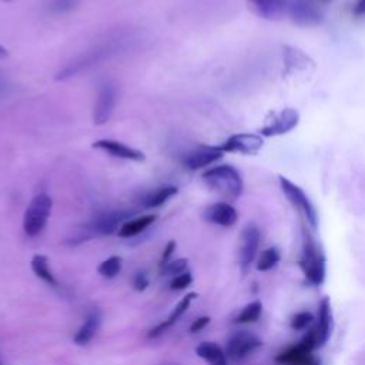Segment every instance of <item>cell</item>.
<instances>
[{
	"label": "cell",
	"instance_id": "6da1fadb",
	"mask_svg": "<svg viewBox=\"0 0 365 365\" xmlns=\"http://www.w3.org/2000/svg\"><path fill=\"white\" fill-rule=\"evenodd\" d=\"M206 186L227 200H237L245 192V181L240 171L230 164H218L204 171Z\"/></svg>",
	"mask_w": 365,
	"mask_h": 365
},
{
	"label": "cell",
	"instance_id": "7a4b0ae2",
	"mask_svg": "<svg viewBox=\"0 0 365 365\" xmlns=\"http://www.w3.org/2000/svg\"><path fill=\"white\" fill-rule=\"evenodd\" d=\"M299 267L311 284H323L326 278V257L307 230L302 231V256Z\"/></svg>",
	"mask_w": 365,
	"mask_h": 365
},
{
	"label": "cell",
	"instance_id": "3957f363",
	"mask_svg": "<svg viewBox=\"0 0 365 365\" xmlns=\"http://www.w3.org/2000/svg\"><path fill=\"white\" fill-rule=\"evenodd\" d=\"M280 181V189L283 192V194L285 196V199L290 202V204L304 217L307 221V224L316 230L318 227V213L317 209L314 207V204L311 203V200L309 199V196L306 194L299 186H297L295 182H292L291 180H288L284 175H280L278 178Z\"/></svg>",
	"mask_w": 365,
	"mask_h": 365
},
{
	"label": "cell",
	"instance_id": "277c9868",
	"mask_svg": "<svg viewBox=\"0 0 365 365\" xmlns=\"http://www.w3.org/2000/svg\"><path fill=\"white\" fill-rule=\"evenodd\" d=\"M51 207L53 200L46 193L37 194L30 202L23 217V230L27 237H36L44 230L51 214Z\"/></svg>",
	"mask_w": 365,
	"mask_h": 365
},
{
	"label": "cell",
	"instance_id": "5b68a950",
	"mask_svg": "<svg viewBox=\"0 0 365 365\" xmlns=\"http://www.w3.org/2000/svg\"><path fill=\"white\" fill-rule=\"evenodd\" d=\"M283 57H284V76L288 79L307 80L316 70L314 60L297 47L284 46Z\"/></svg>",
	"mask_w": 365,
	"mask_h": 365
},
{
	"label": "cell",
	"instance_id": "8992f818",
	"mask_svg": "<svg viewBox=\"0 0 365 365\" xmlns=\"http://www.w3.org/2000/svg\"><path fill=\"white\" fill-rule=\"evenodd\" d=\"M299 123V113L295 109H283L278 113H274L267 123L260 129L261 137H276L283 136L294 130Z\"/></svg>",
	"mask_w": 365,
	"mask_h": 365
},
{
	"label": "cell",
	"instance_id": "52a82bcc",
	"mask_svg": "<svg viewBox=\"0 0 365 365\" xmlns=\"http://www.w3.org/2000/svg\"><path fill=\"white\" fill-rule=\"evenodd\" d=\"M117 100V90L116 86L110 82H104L97 93L94 111H93V121L96 126H103L110 120Z\"/></svg>",
	"mask_w": 365,
	"mask_h": 365
},
{
	"label": "cell",
	"instance_id": "ba28073f",
	"mask_svg": "<svg viewBox=\"0 0 365 365\" xmlns=\"http://www.w3.org/2000/svg\"><path fill=\"white\" fill-rule=\"evenodd\" d=\"M261 345L263 342L257 335L247 331H238L230 337L224 354L225 357L237 361L246 358L249 354H252Z\"/></svg>",
	"mask_w": 365,
	"mask_h": 365
},
{
	"label": "cell",
	"instance_id": "9c48e42d",
	"mask_svg": "<svg viewBox=\"0 0 365 365\" xmlns=\"http://www.w3.org/2000/svg\"><path fill=\"white\" fill-rule=\"evenodd\" d=\"M264 146V140L256 133H238L228 137L218 149L221 153H240V154H256Z\"/></svg>",
	"mask_w": 365,
	"mask_h": 365
},
{
	"label": "cell",
	"instance_id": "30bf717a",
	"mask_svg": "<svg viewBox=\"0 0 365 365\" xmlns=\"http://www.w3.org/2000/svg\"><path fill=\"white\" fill-rule=\"evenodd\" d=\"M260 246V230L254 224H249L241 233L240 246V267L241 271L247 274L252 263L254 261Z\"/></svg>",
	"mask_w": 365,
	"mask_h": 365
},
{
	"label": "cell",
	"instance_id": "8fae6325",
	"mask_svg": "<svg viewBox=\"0 0 365 365\" xmlns=\"http://www.w3.org/2000/svg\"><path fill=\"white\" fill-rule=\"evenodd\" d=\"M287 15L298 26H317L323 22L321 12L307 0H288Z\"/></svg>",
	"mask_w": 365,
	"mask_h": 365
},
{
	"label": "cell",
	"instance_id": "7c38bea8",
	"mask_svg": "<svg viewBox=\"0 0 365 365\" xmlns=\"http://www.w3.org/2000/svg\"><path fill=\"white\" fill-rule=\"evenodd\" d=\"M221 157L223 153L218 149V146H199L182 156L181 163L186 168L196 171L214 164Z\"/></svg>",
	"mask_w": 365,
	"mask_h": 365
},
{
	"label": "cell",
	"instance_id": "4fadbf2b",
	"mask_svg": "<svg viewBox=\"0 0 365 365\" xmlns=\"http://www.w3.org/2000/svg\"><path fill=\"white\" fill-rule=\"evenodd\" d=\"M93 147L107 153L111 157L121 159V160H130L136 163H142L146 160V154L142 150H137L135 147H130L125 143L113 139H100L93 143Z\"/></svg>",
	"mask_w": 365,
	"mask_h": 365
},
{
	"label": "cell",
	"instance_id": "5bb4252c",
	"mask_svg": "<svg viewBox=\"0 0 365 365\" xmlns=\"http://www.w3.org/2000/svg\"><path fill=\"white\" fill-rule=\"evenodd\" d=\"M203 220H206L207 223L216 224V225L231 227L237 223L238 214H237V210L230 203L218 202V203L209 206L203 211Z\"/></svg>",
	"mask_w": 365,
	"mask_h": 365
},
{
	"label": "cell",
	"instance_id": "9a60e30c",
	"mask_svg": "<svg viewBox=\"0 0 365 365\" xmlns=\"http://www.w3.org/2000/svg\"><path fill=\"white\" fill-rule=\"evenodd\" d=\"M252 11L266 20H280L287 15L288 0H249Z\"/></svg>",
	"mask_w": 365,
	"mask_h": 365
},
{
	"label": "cell",
	"instance_id": "2e32d148",
	"mask_svg": "<svg viewBox=\"0 0 365 365\" xmlns=\"http://www.w3.org/2000/svg\"><path fill=\"white\" fill-rule=\"evenodd\" d=\"M333 330V313H331V302L328 297H324L318 306V318H317V327L314 330L316 333V341L317 347L326 345L331 335Z\"/></svg>",
	"mask_w": 365,
	"mask_h": 365
},
{
	"label": "cell",
	"instance_id": "e0dca14e",
	"mask_svg": "<svg viewBox=\"0 0 365 365\" xmlns=\"http://www.w3.org/2000/svg\"><path fill=\"white\" fill-rule=\"evenodd\" d=\"M196 298H197V294H196V292H190V294H187L186 297H182V299L177 304L175 309H174V310H173V313L170 314V317H168L164 323H161L160 326L154 327V328L149 333V337H150V338L159 337V335H160V334H163L168 327L174 326V324L178 321V318L189 310L192 301H193V299H196Z\"/></svg>",
	"mask_w": 365,
	"mask_h": 365
},
{
	"label": "cell",
	"instance_id": "ac0fdd59",
	"mask_svg": "<svg viewBox=\"0 0 365 365\" xmlns=\"http://www.w3.org/2000/svg\"><path fill=\"white\" fill-rule=\"evenodd\" d=\"M100 324H101L100 314L97 311L90 313L86 317L83 326L78 330V333H76V335L73 338L75 344L76 345H86V344H89L94 338V335L97 334V331L100 328Z\"/></svg>",
	"mask_w": 365,
	"mask_h": 365
},
{
	"label": "cell",
	"instance_id": "d6986e66",
	"mask_svg": "<svg viewBox=\"0 0 365 365\" xmlns=\"http://www.w3.org/2000/svg\"><path fill=\"white\" fill-rule=\"evenodd\" d=\"M156 218H157V216H154V214H147V216H142V217H136V218H129V220H126L123 224L120 225L118 235L123 237V238H130V237L139 235L146 228H149L156 221Z\"/></svg>",
	"mask_w": 365,
	"mask_h": 365
},
{
	"label": "cell",
	"instance_id": "ffe728a7",
	"mask_svg": "<svg viewBox=\"0 0 365 365\" xmlns=\"http://www.w3.org/2000/svg\"><path fill=\"white\" fill-rule=\"evenodd\" d=\"M178 189L173 185H164L153 192H150L144 199H143V206L146 209H157L163 204H166L170 199H173L177 194Z\"/></svg>",
	"mask_w": 365,
	"mask_h": 365
},
{
	"label": "cell",
	"instance_id": "44dd1931",
	"mask_svg": "<svg viewBox=\"0 0 365 365\" xmlns=\"http://www.w3.org/2000/svg\"><path fill=\"white\" fill-rule=\"evenodd\" d=\"M196 354L209 362V365H227L224 351L214 342H202L196 348Z\"/></svg>",
	"mask_w": 365,
	"mask_h": 365
},
{
	"label": "cell",
	"instance_id": "7402d4cb",
	"mask_svg": "<svg viewBox=\"0 0 365 365\" xmlns=\"http://www.w3.org/2000/svg\"><path fill=\"white\" fill-rule=\"evenodd\" d=\"M32 270L36 274V277H39L40 280H43L44 283L50 284V285H56L57 281L50 270L49 266V259L43 254H36L32 259Z\"/></svg>",
	"mask_w": 365,
	"mask_h": 365
},
{
	"label": "cell",
	"instance_id": "603a6c76",
	"mask_svg": "<svg viewBox=\"0 0 365 365\" xmlns=\"http://www.w3.org/2000/svg\"><path fill=\"white\" fill-rule=\"evenodd\" d=\"M261 311H263V306L260 301H253L250 304H247V306L242 309V311L235 318V323L237 324H247V323H254L260 318L261 316Z\"/></svg>",
	"mask_w": 365,
	"mask_h": 365
},
{
	"label": "cell",
	"instance_id": "cb8c5ba5",
	"mask_svg": "<svg viewBox=\"0 0 365 365\" xmlns=\"http://www.w3.org/2000/svg\"><path fill=\"white\" fill-rule=\"evenodd\" d=\"M121 264H123V260L118 256H111L107 260H104L99 267L97 271L101 277L104 278H114L120 270H121Z\"/></svg>",
	"mask_w": 365,
	"mask_h": 365
},
{
	"label": "cell",
	"instance_id": "d4e9b609",
	"mask_svg": "<svg viewBox=\"0 0 365 365\" xmlns=\"http://www.w3.org/2000/svg\"><path fill=\"white\" fill-rule=\"evenodd\" d=\"M280 261V253L276 247H270V249H266L260 259H259V263H257V270L259 271H268L271 268H274Z\"/></svg>",
	"mask_w": 365,
	"mask_h": 365
},
{
	"label": "cell",
	"instance_id": "484cf974",
	"mask_svg": "<svg viewBox=\"0 0 365 365\" xmlns=\"http://www.w3.org/2000/svg\"><path fill=\"white\" fill-rule=\"evenodd\" d=\"M186 268H187V260L180 259V260L168 261V263L163 264V274L164 276H178L181 273H185Z\"/></svg>",
	"mask_w": 365,
	"mask_h": 365
},
{
	"label": "cell",
	"instance_id": "4316f807",
	"mask_svg": "<svg viewBox=\"0 0 365 365\" xmlns=\"http://www.w3.org/2000/svg\"><path fill=\"white\" fill-rule=\"evenodd\" d=\"M192 281H193L192 274L187 273V271H185V273H181V274L175 276V277L170 281V288L174 290V291L185 290V288H187V287L192 284Z\"/></svg>",
	"mask_w": 365,
	"mask_h": 365
},
{
	"label": "cell",
	"instance_id": "83f0119b",
	"mask_svg": "<svg viewBox=\"0 0 365 365\" xmlns=\"http://www.w3.org/2000/svg\"><path fill=\"white\" fill-rule=\"evenodd\" d=\"M313 321H314L313 314H310V313H299V314L294 316V318L291 320V328L295 330V331H299V330L307 328Z\"/></svg>",
	"mask_w": 365,
	"mask_h": 365
},
{
	"label": "cell",
	"instance_id": "f1b7e54d",
	"mask_svg": "<svg viewBox=\"0 0 365 365\" xmlns=\"http://www.w3.org/2000/svg\"><path fill=\"white\" fill-rule=\"evenodd\" d=\"M76 5V0H51L50 2V11L54 13L66 12L72 9Z\"/></svg>",
	"mask_w": 365,
	"mask_h": 365
},
{
	"label": "cell",
	"instance_id": "f546056e",
	"mask_svg": "<svg viewBox=\"0 0 365 365\" xmlns=\"http://www.w3.org/2000/svg\"><path fill=\"white\" fill-rule=\"evenodd\" d=\"M149 287V278L147 274L143 271H139L133 277V288L137 291H144Z\"/></svg>",
	"mask_w": 365,
	"mask_h": 365
},
{
	"label": "cell",
	"instance_id": "4dcf8cb0",
	"mask_svg": "<svg viewBox=\"0 0 365 365\" xmlns=\"http://www.w3.org/2000/svg\"><path fill=\"white\" fill-rule=\"evenodd\" d=\"M210 324V317H200V318H197L193 324H192V327H190V331L194 334V333H199V331H202L206 326H209Z\"/></svg>",
	"mask_w": 365,
	"mask_h": 365
},
{
	"label": "cell",
	"instance_id": "1f68e13d",
	"mask_svg": "<svg viewBox=\"0 0 365 365\" xmlns=\"http://www.w3.org/2000/svg\"><path fill=\"white\" fill-rule=\"evenodd\" d=\"M174 249H175V241H168L166 249H164V253H163V259H161L163 264L170 261V259H171V256L174 253Z\"/></svg>",
	"mask_w": 365,
	"mask_h": 365
},
{
	"label": "cell",
	"instance_id": "d6a6232c",
	"mask_svg": "<svg viewBox=\"0 0 365 365\" xmlns=\"http://www.w3.org/2000/svg\"><path fill=\"white\" fill-rule=\"evenodd\" d=\"M365 12V0H355V5H354V15L358 18H362Z\"/></svg>",
	"mask_w": 365,
	"mask_h": 365
},
{
	"label": "cell",
	"instance_id": "836d02e7",
	"mask_svg": "<svg viewBox=\"0 0 365 365\" xmlns=\"http://www.w3.org/2000/svg\"><path fill=\"white\" fill-rule=\"evenodd\" d=\"M8 89H9V85H8L6 79L4 76H0V96H4L5 93H8Z\"/></svg>",
	"mask_w": 365,
	"mask_h": 365
},
{
	"label": "cell",
	"instance_id": "e575fe53",
	"mask_svg": "<svg viewBox=\"0 0 365 365\" xmlns=\"http://www.w3.org/2000/svg\"><path fill=\"white\" fill-rule=\"evenodd\" d=\"M8 56H9L8 49H5L4 46H0V58H5V57H8Z\"/></svg>",
	"mask_w": 365,
	"mask_h": 365
},
{
	"label": "cell",
	"instance_id": "d590c367",
	"mask_svg": "<svg viewBox=\"0 0 365 365\" xmlns=\"http://www.w3.org/2000/svg\"><path fill=\"white\" fill-rule=\"evenodd\" d=\"M2 2H5V4H12V2H15V0H2Z\"/></svg>",
	"mask_w": 365,
	"mask_h": 365
},
{
	"label": "cell",
	"instance_id": "8d00e7d4",
	"mask_svg": "<svg viewBox=\"0 0 365 365\" xmlns=\"http://www.w3.org/2000/svg\"><path fill=\"white\" fill-rule=\"evenodd\" d=\"M326 2H330V0H326Z\"/></svg>",
	"mask_w": 365,
	"mask_h": 365
},
{
	"label": "cell",
	"instance_id": "74e56055",
	"mask_svg": "<svg viewBox=\"0 0 365 365\" xmlns=\"http://www.w3.org/2000/svg\"><path fill=\"white\" fill-rule=\"evenodd\" d=\"M0 365H2V362H0Z\"/></svg>",
	"mask_w": 365,
	"mask_h": 365
}]
</instances>
